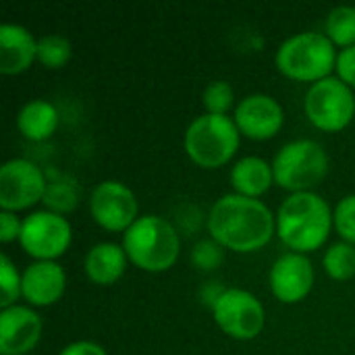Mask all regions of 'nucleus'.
I'll list each match as a JSON object with an SVG mask.
<instances>
[{"mask_svg": "<svg viewBox=\"0 0 355 355\" xmlns=\"http://www.w3.org/2000/svg\"><path fill=\"white\" fill-rule=\"evenodd\" d=\"M277 220L268 206L256 198L227 193L214 202L208 214V229L216 243L235 252H254L266 245Z\"/></svg>", "mask_w": 355, "mask_h": 355, "instance_id": "f257e3e1", "label": "nucleus"}, {"mask_svg": "<svg viewBox=\"0 0 355 355\" xmlns=\"http://www.w3.org/2000/svg\"><path fill=\"white\" fill-rule=\"evenodd\" d=\"M331 208L314 191H295L277 212V233L285 245L300 254L316 250L331 231Z\"/></svg>", "mask_w": 355, "mask_h": 355, "instance_id": "f03ea898", "label": "nucleus"}, {"mask_svg": "<svg viewBox=\"0 0 355 355\" xmlns=\"http://www.w3.org/2000/svg\"><path fill=\"white\" fill-rule=\"evenodd\" d=\"M123 250L127 258L144 270H166L179 256V235L162 216H137V220L123 233Z\"/></svg>", "mask_w": 355, "mask_h": 355, "instance_id": "7ed1b4c3", "label": "nucleus"}, {"mask_svg": "<svg viewBox=\"0 0 355 355\" xmlns=\"http://www.w3.org/2000/svg\"><path fill=\"white\" fill-rule=\"evenodd\" d=\"M277 67L281 73L302 81H320L329 77L337 54L327 33L302 31L289 35L277 50Z\"/></svg>", "mask_w": 355, "mask_h": 355, "instance_id": "20e7f679", "label": "nucleus"}, {"mask_svg": "<svg viewBox=\"0 0 355 355\" xmlns=\"http://www.w3.org/2000/svg\"><path fill=\"white\" fill-rule=\"evenodd\" d=\"M183 144L193 162L214 168L235 154L239 146V129L231 116L206 112L189 123Z\"/></svg>", "mask_w": 355, "mask_h": 355, "instance_id": "39448f33", "label": "nucleus"}, {"mask_svg": "<svg viewBox=\"0 0 355 355\" xmlns=\"http://www.w3.org/2000/svg\"><path fill=\"white\" fill-rule=\"evenodd\" d=\"M327 150L314 139H293L285 144L272 160L275 181L293 193L308 191L320 183V179L327 175Z\"/></svg>", "mask_w": 355, "mask_h": 355, "instance_id": "423d86ee", "label": "nucleus"}, {"mask_svg": "<svg viewBox=\"0 0 355 355\" xmlns=\"http://www.w3.org/2000/svg\"><path fill=\"white\" fill-rule=\"evenodd\" d=\"M355 112V98L352 87L339 77H324L310 85L306 94L308 119L327 131L343 129Z\"/></svg>", "mask_w": 355, "mask_h": 355, "instance_id": "0eeeda50", "label": "nucleus"}, {"mask_svg": "<svg viewBox=\"0 0 355 355\" xmlns=\"http://www.w3.org/2000/svg\"><path fill=\"white\" fill-rule=\"evenodd\" d=\"M216 324L233 339H254L264 327L260 300L245 289H225L212 306Z\"/></svg>", "mask_w": 355, "mask_h": 355, "instance_id": "6e6552de", "label": "nucleus"}, {"mask_svg": "<svg viewBox=\"0 0 355 355\" xmlns=\"http://www.w3.org/2000/svg\"><path fill=\"white\" fill-rule=\"evenodd\" d=\"M19 241L29 256L37 260H54L71 243V225L56 212L37 210L23 218Z\"/></svg>", "mask_w": 355, "mask_h": 355, "instance_id": "1a4fd4ad", "label": "nucleus"}, {"mask_svg": "<svg viewBox=\"0 0 355 355\" xmlns=\"http://www.w3.org/2000/svg\"><path fill=\"white\" fill-rule=\"evenodd\" d=\"M44 173L25 158L6 160L0 166V206L2 210H21L44 198Z\"/></svg>", "mask_w": 355, "mask_h": 355, "instance_id": "9d476101", "label": "nucleus"}, {"mask_svg": "<svg viewBox=\"0 0 355 355\" xmlns=\"http://www.w3.org/2000/svg\"><path fill=\"white\" fill-rule=\"evenodd\" d=\"M89 210L98 225L110 231H127L137 220V200L121 181H102L89 196Z\"/></svg>", "mask_w": 355, "mask_h": 355, "instance_id": "9b49d317", "label": "nucleus"}, {"mask_svg": "<svg viewBox=\"0 0 355 355\" xmlns=\"http://www.w3.org/2000/svg\"><path fill=\"white\" fill-rule=\"evenodd\" d=\"M314 283V268L308 256L300 252H289L277 258L270 268V287L272 293L285 302L295 304L308 295Z\"/></svg>", "mask_w": 355, "mask_h": 355, "instance_id": "f8f14e48", "label": "nucleus"}, {"mask_svg": "<svg viewBox=\"0 0 355 355\" xmlns=\"http://www.w3.org/2000/svg\"><path fill=\"white\" fill-rule=\"evenodd\" d=\"M40 314L27 306H10L0 314V355H27L40 341Z\"/></svg>", "mask_w": 355, "mask_h": 355, "instance_id": "ddd939ff", "label": "nucleus"}, {"mask_svg": "<svg viewBox=\"0 0 355 355\" xmlns=\"http://www.w3.org/2000/svg\"><path fill=\"white\" fill-rule=\"evenodd\" d=\"M235 125L248 137H272L283 125V108L268 94H250L235 106Z\"/></svg>", "mask_w": 355, "mask_h": 355, "instance_id": "4468645a", "label": "nucleus"}, {"mask_svg": "<svg viewBox=\"0 0 355 355\" xmlns=\"http://www.w3.org/2000/svg\"><path fill=\"white\" fill-rule=\"evenodd\" d=\"M64 270L54 260H35L21 275V293L33 306L54 304L64 291Z\"/></svg>", "mask_w": 355, "mask_h": 355, "instance_id": "2eb2a0df", "label": "nucleus"}, {"mask_svg": "<svg viewBox=\"0 0 355 355\" xmlns=\"http://www.w3.org/2000/svg\"><path fill=\"white\" fill-rule=\"evenodd\" d=\"M33 56H37V40L17 23L0 25V71L15 75L25 71Z\"/></svg>", "mask_w": 355, "mask_h": 355, "instance_id": "dca6fc26", "label": "nucleus"}, {"mask_svg": "<svg viewBox=\"0 0 355 355\" xmlns=\"http://www.w3.org/2000/svg\"><path fill=\"white\" fill-rule=\"evenodd\" d=\"M87 277L98 285H110L114 283L127 266V254L119 243L102 241L87 250L83 260Z\"/></svg>", "mask_w": 355, "mask_h": 355, "instance_id": "f3484780", "label": "nucleus"}, {"mask_svg": "<svg viewBox=\"0 0 355 355\" xmlns=\"http://www.w3.org/2000/svg\"><path fill=\"white\" fill-rule=\"evenodd\" d=\"M275 179L272 164H268L260 156H245L233 164L231 171V183L241 196L258 198L264 193Z\"/></svg>", "mask_w": 355, "mask_h": 355, "instance_id": "a211bd4d", "label": "nucleus"}, {"mask_svg": "<svg viewBox=\"0 0 355 355\" xmlns=\"http://www.w3.org/2000/svg\"><path fill=\"white\" fill-rule=\"evenodd\" d=\"M17 125L25 137L35 139V141L46 139L54 133V129L58 125L56 106L50 104L48 100H29L19 110Z\"/></svg>", "mask_w": 355, "mask_h": 355, "instance_id": "6ab92c4d", "label": "nucleus"}, {"mask_svg": "<svg viewBox=\"0 0 355 355\" xmlns=\"http://www.w3.org/2000/svg\"><path fill=\"white\" fill-rule=\"evenodd\" d=\"M327 35L343 48L355 44V6L339 4L327 17Z\"/></svg>", "mask_w": 355, "mask_h": 355, "instance_id": "aec40b11", "label": "nucleus"}, {"mask_svg": "<svg viewBox=\"0 0 355 355\" xmlns=\"http://www.w3.org/2000/svg\"><path fill=\"white\" fill-rule=\"evenodd\" d=\"M324 270L329 272V277L337 279V281H345L355 275V248L354 243L347 241H337L333 243L324 258H322Z\"/></svg>", "mask_w": 355, "mask_h": 355, "instance_id": "412c9836", "label": "nucleus"}, {"mask_svg": "<svg viewBox=\"0 0 355 355\" xmlns=\"http://www.w3.org/2000/svg\"><path fill=\"white\" fill-rule=\"evenodd\" d=\"M42 202L50 208V212H69L79 202V187L71 179H54L46 185Z\"/></svg>", "mask_w": 355, "mask_h": 355, "instance_id": "4be33fe9", "label": "nucleus"}, {"mask_svg": "<svg viewBox=\"0 0 355 355\" xmlns=\"http://www.w3.org/2000/svg\"><path fill=\"white\" fill-rule=\"evenodd\" d=\"M37 58L50 69L62 67L71 58V42L64 35L48 33L37 40Z\"/></svg>", "mask_w": 355, "mask_h": 355, "instance_id": "5701e85b", "label": "nucleus"}, {"mask_svg": "<svg viewBox=\"0 0 355 355\" xmlns=\"http://www.w3.org/2000/svg\"><path fill=\"white\" fill-rule=\"evenodd\" d=\"M233 87L229 81H212L206 85L204 89V106L208 108V112H216V114H227V110L233 106Z\"/></svg>", "mask_w": 355, "mask_h": 355, "instance_id": "b1692460", "label": "nucleus"}, {"mask_svg": "<svg viewBox=\"0 0 355 355\" xmlns=\"http://www.w3.org/2000/svg\"><path fill=\"white\" fill-rule=\"evenodd\" d=\"M0 283H2V297H0V306L10 308L15 306L17 295L21 293V277L15 268V264L10 262V258L6 254L0 256Z\"/></svg>", "mask_w": 355, "mask_h": 355, "instance_id": "393cba45", "label": "nucleus"}, {"mask_svg": "<svg viewBox=\"0 0 355 355\" xmlns=\"http://www.w3.org/2000/svg\"><path fill=\"white\" fill-rule=\"evenodd\" d=\"M333 220H335L339 235L347 243H355V193L339 200V204L335 206Z\"/></svg>", "mask_w": 355, "mask_h": 355, "instance_id": "a878e982", "label": "nucleus"}, {"mask_svg": "<svg viewBox=\"0 0 355 355\" xmlns=\"http://www.w3.org/2000/svg\"><path fill=\"white\" fill-rule=\"evenodd\" d=\"M191 258L198 266L202 268H214L218 266V262L223 260V250H220V243H214V241H200L193 252H191Z\"/></svg>", "mask_w": 355, "mask_h": 355, "instance_id": "bb28decb", "label": "nucleus"}, {"mask_svg": "<svg viewBox=\"0 0 355 355\" xmlns=\"http://www.w3.org/2000/svg\"><path fill=\"white\" fill-rule=\"evenodd\" d=\"M337 71H339V79L345 81L349 87H355V44L343 48L337 54Z\"/></svg>", "mask_w": 355, "mask_h": 355, "instance_id": "cd10ccee", "label": "nucleus"}, {"mask_svg": "<svg viewBox=\"0 0 355 355\" xmlns=\"http://www.w3.org/2000/svg\"><path fill=\"white\" fill-rule=\"evenodd\" d=\"M21 223L15 212H8V210H2L0 212V241L2 243H8L12 239H17L21 235Z\"/></svg>", "mask_w": 355, "mask_h": 355, "instance_id": "c85d7f7f", "label": "nucleus"}, {"mask_svg": "<svg viewBox=\"0 0 355 355\" xmlns=\"http://www.w3.org/2000/svg\"><path fill=\"white\" fill-rule=\"evenodd\" d=\"M58 355H106L104 347L94 341H75L69 343Z\"/></svg>", "mask_w": 355, "mask_h": 355, "instance_id": "c756f323", "label": "nucleus"}, {"mask_svg": "<svg viewBox=\"0 0 355 355\" xmlns=\"http://www.w3.org/2000/svg\"><path fill=\"white\" fill-rule=\"evenodd\" d=\"M27 355H29V354H27Z\"/></svg>", "mask_w": 355, "mask_h": 355, "instance_id": "7c9ffc66", "label": "nucleus"}]
</instances>
